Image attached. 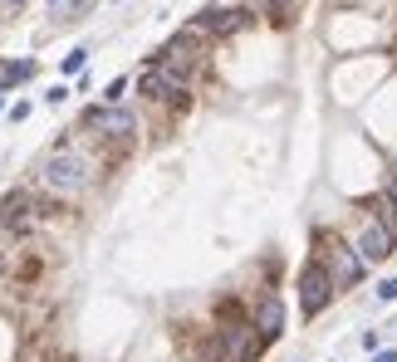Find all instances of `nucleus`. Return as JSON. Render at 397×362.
<instances>
[{
	"instance_id": "1",
	"label": "nucleus",
	"mask_w": 397,
	"mask_h": 362,
	"mask_svg": "<svg viewBox=\"0 0 397 362\" xmlns=\"http://www.w3.org/2000/svg\"><path fill=\"white\" fill-rule=\"evenodd\" d=\"M89 181H94L89 157H79V152H54V157H44V186H49L54 196H79Z\"/></svg>"
},
{
	"instance_id": "2",
	"label": "nucleus",
	"mask_w": 397,
	"mask_h": 362,
	"mask_svg": "<svg viewBox=\"0 0 397 362\" xmlns=\"http://www.w3.org/2000/svg\"><path fill=\"white\" fill-rule=\"evenodd\" d=\"M334 289H338V284H334V274L324 270V265H309V270L299 274V308H304L309 318H314V313H324V308H329V299H334Z\"/></svg>"
},
{
	"instance_id": "3",
	"label": "nucleus",
	"mask_w": 397,
	"mask_h": 362,
	"mask_svg": "<svg viewBox=\"0 0 397 362\" xmlns=\"http://www.w3.org/2000/svg\"><path fill=\"white\" fill-rule=\"evenodd\" d=\"M324 270L334 274V284H338V289H353V284H358V279H363V255H358V250H348V245H338V240H334V245H329V250H324Z\"/></svg>"
},
{
	"instance_id": "4",
	"label": "nucleus",
	"mask_w": 397,
	"mask_h": 362,
	"mask_svg": "<svg viewBox=\"0 0 397 362\" xmlns=\"http://www.w3.org/2000/svg\"><path fill=\"white\" fill-rule=\"evenodd\" d=\"M393 240H397L393 225L368 220V225H363V235H358V255H363V260H388V255H393Z\"/></svg>"
},
{
	"instance_id": "5",
	"label": "nucleus",
	"mask_w": 397,
	"mask_h": 362,
	"mask_svg": "<svg viewBox=\"0 0 397 362\" xmlns=\"http://www.w3.org/2000/svg\"><path fill=\"white\" fill-rule=\"evenodd\" d=\"M245 20H250L245 10H206L201 20L187 25V35H231V30H240Z\"/></svg>"
},
{
	"instance_id": "6",
	"label": "nucleus",
	"mask_w": 397,
	"mask_h": 362,
	"mask_svg": "<svg viewBox=\"0 0 397 362\" xmlns=\"http://www.w3.org/2000/svg\"><path fill=\"white\" fill-rule=\"evenodd\" d=\"M89 127H99L108 137H128V132H138V113H128V108H94Z\"/></svg>"
},
{
	"instance_id": "7",
	"label": "nucleus",
	"mask_w": 397,
	"mask_h": 362,
	"mask_svg": "<svg viewBox=\"0 0 397 362\" xmlns=\"http://www.w3.org/2000/svg\"><path fill=\"white\" fill-rule=\"evenodd\" d=\"M138 89H142V93H152V98H177V93H182V79H177L172 69H167V74H162V69H147Z\"/></svg>"
},
{
	"instance_id": "8",
	"label": "nucleus",
	"mask_w": 397,
	"mask_h": 362,
	"mask_svg": "<svg viewBox=\"0 0 397 362\" xmlns=\"http://www.w3.org/2000/svg\"><path fill=\"white\" fill-rule=\"evenodd\" d=\"M255 328H260L265 338H275V333L285 328V304H280V299H265L260 313H255Z\"/></svg>"
},
{
	"instance_id": "9",
	"label": "nucleus",
	"mask_w": 397,
	"mask_h": 362,
	"mask_svg": "<svg viewBox=\"0 0 397 362\" xmlns=\"http://www.w3.org/2000/svg\"><path fill=\"white\" fill-rule=\"evenodd\" d=\"M84 64H89V49H74V54H69V59H64V74H79V69H84Z\"/></svg>"
},
{
	"instance_id": "10",
	"label": "nucleus",
	"mask_w": 397,
	"mask_h": 362,
	"mask_svg": "<svg viewBox=\"0 0 397 362\" xmlns=\"http://www.w3.org/2000/svg\"><path fill=\"white\" fill-rule=\"evenodd\" d=\"M123 93H128V79H113V84H108V93H103V98H108V103H118Z\"/></svg>"
},
{
	"instance_id": "11",
	"label": "nucleus",
	"mask_w": 397,
	"mask_h": 362,
	"mask_svg": "<svg viewBox=\"0 0 397 362\" xmlns=\"http://www.w3.org/2000/svg\"><path fill=\"white\" fill-rule=\"evenodd\" d=\"M378 299L393 304V299H397V279H383V284H378Z\"/></svg>"
},
{
	"instance_id": "12",
	"label": "nucleus",
	"mask_w": 397,
	"mask_h": 362,
	"mask_svg": "<svg viewBox=\"0 0 397 362\" xmlns=\"http://www.w3.org/2000/svg\"><path fill=\"white\" fill-rule=\"evenodd\" d=\"M35 74V59H25V64H10V79H30Z\"/></svg>"
},
{
	"instance_id": "13",
	"label": "nucleus",
	"mask_w": 397,
	"mask_h": 362,
	"mask_svg": "<svg viewBox=\"0 0 397 362\" xmlns=\"http://www.w3.org/2000/svg\"><path fill=\"white\" fill-rule=\"evenodd\" d=\"M64 98H69V89H64V84H54V89L44 93V103H64Z\"/></svg>"
},
{
	"instance_id": "14",
	"label": "nucleus",
	"mask_w": 397,
	"mask_h": 362,
	"mask_svg": "<svg viewBox=\"0 0 397 362\" xmlns=\"http://www.w3.org/2000/svg\"><path fill=\"white\" fill-rule=\"evenodd\" d=\"M373 362H397V353H393V348H388V353H378V358H373Z\"/></svg>"
},
{
	"instance_id": "15",
	"label": "nucleus",
	"mask_w": 397,
	"mask_h": 362,
	"mask_svg": "<svg viewBox=\"0 0 397 362\" xmlns=\"http://www.w3.org/2000/svg\"><path fill=\"white\" fill-rule=\"evenodd\" d=\"M388 201H393V206H397V177H393V186H388Z\"/></svg>"
},
{
	"instance_id": "16",
	"label": "nucleus",
	"mask_w": 397,
	"mask_h": 362,
	"mask_svg": "<svg viewBox=\"0 0 397 362\" xmlns=\"http://www.w3.org/2000/svg\"><path fill=\"white\" fill-rule=\"evenodd\" d=\"M0 108H5V98H0Z\"/></svg>"
},
{
	"instance_id": "17",
	"label": "nucleus",
	"mask_w": 397,
	"mask_h": 362,
	"mask_svg": "<svg viewBox=\"0 0 397 362\" xmlns=\"http://www.w3.org/2000/svg\"><path fill=\"white\" fill-rule=\"evenodd\" d=\"M10 5H20V0H10Z\"/></svg>"
}]
</instances>
